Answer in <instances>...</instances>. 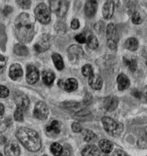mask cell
Segmentation results:
<instances>
[{"instance_id":"cell-1","label":"cell","mask_w":147,"mask_h":156,"mask_svg":"<svg viewBox=\"0 0 147 156\" xmlns=\"http://www.w3.org/2000/svg\"><path fill=\"white\" fill-rule=\"evenodd\" d=\"M35 19L27 13L18 15L14 21V33L16 37L22 43H29L36 34Z\"/></svg>"},{"instance_id":"cell-2","label":"cell","mask_w":147,"mask_h":156,"mask_svg":"<svg viewBox=\"0 0 147 156\" xmlns=\"http://www.w3.org/2000/svg\"><path fill=\"white\" fill-rule=\"evenodd\" d=\"M16 136L18 141L29 151L36 152L40 149L41 138L39 134L34 130L21 127L17 130Z\"/></svg>"},{"instance_id":"cell-3","label":"cell","mask_w":147,"mask_h":156,"mask_svg":"<svg viewBox=\"0 0 147 156\" xmlns=\"http://www.w3.org/2000/svg\"><path fill=\"white\" fill-rule=\"evenodd\" d=\"M101 121L106 132L112 136H118L123 130V124L117 123L109 117H103Z\"/></svg>"},{"instance_id":"cell-4","label":"cell","mask_w":147,"mask_h":156,"mask_svg":"<svg viewBox=\"0 0 147 156\" xmlns=\"http://www.w3.org/2000/svg\"><path fill=\"white\" fill-rule=\"evenodd\" d=\"M51 10L44 4H40L35 9L36 19L43 24H47L50 22Z\"/></svg>"},{"instance_id":"cell-5","label":"cell","mask_w":147,"mask_h":156,"mask_svg":"<svg viewBox=\"0 0 147 156\" xmlns=\"http://www.w3.org/2000/svg\"><path fill=\"white\" fill-rule=\"evenodd\" d=\"M50 10L58 17H63L68 9V4L64 0H50Z\"/></svg>"},{"instance_id":"cell-6","label":"cell","mask_w":147,"mask_h":156,"mask_svg":"<svg viewBox=\"0 0 147 156\" xmlns=\"http://www.w3.org/2000/svg\"><path fill=\"white\" fill-rule=\"evenodd\" d=\"M13 98L17 108L24 112L27 110L29 106L30 101L28 97L25 93L20 91L15 92L13 94Z\"/></svg>"},{"instance_id":"cell-7","label":"cell","mask_w":147,"mask_h":156,"mask_svg":"<svg viewBox=\"0 0 147 156\" xmlns=\"http://www.w3.org/2000/svg\"><path fill=\"white\" fill-rule=\"evenodd\" d=\"M116 33V28L114 23H109L106 28V38L107 46L111 49H115L117 47Z\"/></svg>"},{"instance_id":"cell-8","label":"cell","mask_w":147,"mask_h":156,"mask_svg":"<svg viewBox=\"0 0 147 156\" xmlns=\"http://www.w3.org/2000/svg\"><path fill=\"white\" fill-rule=\"evenodd\" d=\"M35 117L40 120L46 119L49 115V109L46 104L42 101L37 102L33 110Z\"/></svg>"},{"instance_id":"cell-9","label":"cell","mask_w":147,"mask_h":156,"mask_svg":"<svg viewBox=\"0 0 147 156\" xmlns=\"http://www.w3.org/2000/svg\"><path fill=\"white\" fill-rule=\"evenodd\" d=\"M40 77L39 71L35 66L28 65L27 68L26 80L29 84H34L37 83Z\"/></svg>"},{"instance_id":"cell-10","label":"cell","mask_w":147,"mask_h":156,"mask_svg":"<svg viewBox=\"0 0 147 156\" xmlns=\"http://www.w3.org/2000/svg\"><path fill=\"white\" fill-rule=\"evenodd\" d=\"M50 37L45 34L34 45V49L36 52L40 53L47 51L50 48Z\"/></svg>"},{"instance_id":"cell-11","label":"cell","mask_w":147,"mask_h":156,"mask_svg":"<svg viewBox=\"0 0 147 156\" xmlns=\"http://www.w3.org/2000/svg\"><path fill=\"white\" fill-rule=\"evenodd\" d=\"M119 101L117 97L109 96L107 97L104 101V106L106 110L108 112H112L117 108Z\"/></svg>"},{"instance_id":"cell-12","label":"cell","mask_w":147,"mask_h":156,"mask_svg":"<svg viewBox=\"0 0 147 156\" xmlns=\"http://www.w3.org/2000/svg\"><path fill=\"white\" fill-rule=\"evenodd\" d=\"M98 3V0H87L85 6V12L87 17L91 18L95 15Z\"/></svg>"},{"instance_id":"cell-13","label":"cell","mask_w":147,"mask_h":156,"mask_svg":"<svg viewBox=\"0 0 147 156\" xmlns=\"http://www.w3.org/2000/svg\"><path fill=\"white\" fill-rule=\"evenodd\" d=\"M23 70L21 66L18 64H14L10 67L9 76L12 80L16 81L22 77Z\"/></svg>"},{"instance_id":"cell-14","label":"cell","mask_w":147,"mask_h":156,"mask_svg":"<svg viewBox=\"0 0 147 156\" xmlns=\"http://www.w3.org/2000/svg\"><path fill=\"white\" fill-rule=\"evenodd\" d=\"M89 84L94 90H100L103 85V80L100 76L92 74L89 77Z\"/></svg>"},{"instance_id":"cell-15","label":"cell","mask_w":147,"mask_h":156,"mask_svg":"<svg viewBox=\"0 0 147 156\" xmlns=\"http://www.w3.org/2000/svg\"><path fill=\"white\" fill-rule=\"evenodd\" d=\"M69 57L73 61L79 59L83 55V49L79 46L74 45L70 46L68 49Z\"/></svg>"},{"instance_id":"cell-16","label":"cell","mask_w":147,"mask_h":156,"mask_svg":"<svg viewBox=\"0 0 147 156\" xmlns=\"http://www.w3.org/2000/svg\"><path fill=\"white\" fill-rule=\"evenodd\" d=\"M115 12V3L113 1H107L104 5L102 14L105 19H110L112 17Z\"/></svg>"},{"instance_id":"cell-17","label":"cell","mask_w":147,"mask_h":156,"mask_svg":"<svg viewBox=\"0 0 147 156\" xmlns=\"http://www.w3.org/2000/svg\"><path fill=\"white\" fill-rule=\"evenodd\" d=\"M4 153L6 156H18L20 154V149L17 144L11 142L5 147Z\"/></svg>"},{"instance_id":"cell-18","label":"cell","mask_w":147,"mask_h":156,"mask_svg":"<svg viewBox=\"0 0 147 156\" xmlns=\"http://www.w3.org/2000/svg\"><path fill=\"white\" fill-rule=\"evenodd\" d=\"M117 82L118 84V89L121 91L127 89L130 84L128 77L123 73L120 74L118 76Z\"/></svg>"},{"instance_id":"cell-19","label":"cell","mask_w":147,"mask_h":156,"mask_svg":"<svg viewBox=\"0 0 147 156\" xmlns=\"http://www.w3.org/2000/svg\"><path fill=\"white\" fill-rule=\"evenodd\" d=\"M54 73L50 70H46L43 73L42 80L43 82L47 86H51L55 81Z\"/></svg>"},{"instance_id":"cell-20","label":"cell","mask_w":147,"mask_h":156,"mask_svg":"<svg viewBox=\"0 0 147 156\" xmlns=\"http://www.w3.org/2000/svg\"><path fill=\"white\" fill-rule=\"evenodd\" d=\"M82 155L85 156H100V151L96 146L94 145H89L83 149Z\"/></svg>"},{"instance_id":"cell-21","label":"cell","mask_w":147,"mask_h":156,"mask_svg":"<svg viewBox=\"0 0 147 156\" xmlns=\"http://www.w3.org/2000/svg\"><path fill=\"white\" fill-rule=\"evenodd\" d=\"M99 147L101 151L108 154L112 151L113 149V145L110 141L106 139H103L99 142Z\"/></svg>"},{"instance_id":"cell-22","label":"cell","mask_w":147,"mask_h":156,"mask_svg":"<svg viewBox=\"0 0 147 156\" xmlns=\"http://www.w3.org/2000/svg\"><path fill=\"white\" fill-rule=\"evenodd\" d=\"M78 81L74 78H69L64 83V89L67 92L75 91L78 87Z\"/></svg>"},{"instance_id":"cell-23","label":"cell","mask_w":147,"mask_h":156,"mask_svg":"<svg viewBox=\"0 0 147 156\" xmlns=\"http://www.w3.org/2000/svg\"><path fill=\"white\" fill-rule=\"evenodd\" d=\"M14 53L19 56L27 55L29 53V51L26 46H25L23 43H18L16 44L13 48Z\"/></svg>"},{"instance_id":"cell-24","label":"cell","mask_w":147,"mask_h":156,"mask_svg":"<svg viewBox=\"0 0 147 156\" xmlns=\"http://www.w3.org/2000/svg\"><path fill=\"white\" fill-rule=\"evenodd\" d=\"M52 59L56 68L58 70H62L64 68V62L62 56L58 53H53Z\"/></svg>"},{"instance_id":"cell-25","label":"cell","mask_w":147,"mask_h":156,"mask_svg":"<svg viewBox=\"0 0 147 156\" xmlns=\"http://www.w3.org/2000/svg\"><path fill=\"white\" fill-rule=\"evenodd\" d=\"M125 46L129 51H136L138 46V42L136 38H130L125 42Z\"/></svg>"},{"instance_id":"cell-26","label":"cell","mask_w":147,"mask_h":156,"mask_svg":"<svg viewBox=\"0 0 147 156\" xmlns=\"http://www.w3.org/2000/svg\"><path fill=\"white\" fill-rule=\"evenodd\" d=\"M124 64L128 68L130 71L134 72L137 69V62L133 58H127L124 57L123 58Z\"/></svg>"},{"instance_id":"cell-27","label":"cell","mask_w":147,"mask_h":156,"mask_svg":"<svg viewBox=\"0 0 147 156\" xmlns=\"http://www.w3.org/2000/svg\"><path fill=\"white\" fill-rule=\"evenodd\" d=\"M46 130L48 133L54 132L55 134H59L60 132V129L59 127V124L58 121H53L50 125L48 126L46 128Z\"/></svg>"},{"instance_id":"cell-28","label":"cell","mask_w":147,"mask_h":156,"mask_svg":"<svg viewBox=\"0 0 147 156\" xmlns=\"http://www.w3.org/2000/svg\"><path fill=\"white\" fill-rule=\"evenodd\" d=\"M86 42H87V46L92 49H95L98 46V40L96 37L93 35H90L88 37Z\"/></svg>"},{"instance_id":"cell-29","label":"cell","mask_w":147,"mask_h":156,"mask_svg":"<svg viewBox=\"0 0 147 156\" xmlns=\"http://www.w3.org/2000/svg\"><path fill=\"white\" fill-rule=\"evenodd\" d=\"M51 151L55 156H60L62 154L63 147L58 143H54L51 145Z\"/></svg>"},{"instance_id":"cell-30","label":"cell","mask_w":147,"mask_h":156,"mask_svg":"<svg viewBox=\"0 0 147 156\" xmlns=\"http://www.w3.org/2000/svg\"><path fill=\"white\" fill-rule=\"evenodd\" d=\"M84 139L87 142H92L95 141L97 138L96 134L89 130H85L84 133Z\"/></svg>"},{"instance_id":"cell-31","label":"cell","mask_w":147,"mask_h":156,"mask_svg":"<svg viewBox=\"0 0 147 156\" xmlns=\"http://www.w3.org/2000/svg\"><path fill=\"white\" fill-rule=\"evenodd\" d=\"M82 73L86 77H89L90 76H92L94 73L92 65L90 64L85 65L82 68Z\"/></svg>"},{"instance_id":"cell-32","label":"cell","mask_w":147,"mask_h":156,"mask_svg":"<svg viewBox=\"0 0 147 156\" xmlns=\"http://www.w3.org/2000/svg\"><path fill=\"white\" fill-rule=\"evenodd\" d=\"M17 4L22 9H28L31 5V0H16Z\"/></svg>"},{"instance_id":"cell-33","label":"cell","mask_w":147,"mask_h":156,"mask_svg":"<svg viewBox=\"0 0 147 156\" xmlns=\"http://www.w3.org/2000/svg\"><path fill=\"white\" fill-rule=\"evenodd\" d=\"M23 113H24V111L23 110L20 109L18 108H16V109L14 112V117L16 121H18V122L23 121V120H24Z\"/></svg>"},{"instance_id":"cell-34","label":"cell","mask_w":147,"mask_h":156,"mask_svg":"<svg viewBox=\"0 0 147 156\" xmlns=\"http://www.w3.org/2000/svg\"><path fill=\"white\" fill-rule=\"evenodd\" d=\"M132 21L136 25H139L142 23L141 16L138 12H134L132 16Z\"/></svg>"},{"instance_id":"cell-35","label":"cell","mask_w":147,"mask_h":156,"mask_svg":"<svg viewBox=\"0 0 147 156\" xmlns=\"http://www.w3.org/2000/svg\"><path fill=\"white\" fill-rule=\"evenodd\" d=\"M71 128L73 131L75 133H80L82 130V128L81 125L77 122L73 123L71 125Z\"/></svg>"},{"instance_id":"cell-36","label":"cell","mask_w":147,"mask_h":156,"mask_svg":"<svg viewBox=\"0 0 147 156\" xmlns=\"http://www.w3.org/2000/svg\"><path fill=\"white\" fill-rule=\"evenodd\" d=\"M9 94V91L8 89L6 87L1 85V98H5L8 96Z\"/></svg>"},{"instance_id":"cell-37","label":"cell","mask_w":147,"mask_h":156,"mask_svg":"<svg viewBox=\"0 0 147 156\" xmlns=\"http://www.w3.org/2000/svg\"><path fill=\"white\" fill-rule=\"evenodd\" d=\"M75 40L79 44H85V42H86V40H87V39L86 38V37H85V36L83 34H77L75 37Z\"/></svg>"},{"instance_id":"cell-38","label":"cell","mask_w":147,"mask_h":156,"mask_svg":"<svg viewBox=\"0 0 147 156\" xmlns=\"http://www.w3.org/2000/svg\"><path fill=\"white\" fill-rule=\"evenodd\" d=\"M80 27V23L78 19H74L71 23V28L74 30H77Z\"/></svg>"},{"instance_id":"cell-39","label":"cell","mask_w":147,"mask_h":156,"mask_svg":"<svg viewBox=\"0 0 147 156\" xmlns=\"http://www.w3.org/2000/svg\"><path fill=\"white\" fill-rule=\"evenodd\" d=\"M13 11V9L11 6H6L4 8V9L3 10L4 16H8V14H10V13H12Z\"/></svg>"},{"instance_id":"cell-40","label":"cell","mask_w":147,"mask_h":156,"mask_svg":"<svg viewBox=\"0 0 147 156\" xmlns=\"http://www.w3.org/2000/svg\"><path fill=\"white\" fill-rule=\"evenodd\" d=\"M113 155L115 156H125L126 154L123 151H116L114 152Z\"/></svg>"},{"instance_id":"cell-41","label":"cell","mask_w":147,"mask_h":156,"mask_svg":"<svg viewBox=\"0 0 147 156\" xmlns=\"http://www.w3.org/2000/svg\"><path fill=\"white\" fill-rule=\"evenodd\" d=\"M6 58L2 55H1V68H2V67L4 66L6 63Z\"/></svg>"},{"instance_id":"cell-42","label":"cell","mask_w":147,"mask_h":156,"mask_svg":"<svg viewBox=\"0 0 147 156\" xmlns=\"http://www.w3.org/2000/svg\"><path fill=\"white\" fill-rule=\"evenodd\" d=\"M133 95L135 97L140 98V97H141V93L139 92V91L136 90H134V91L133 92Z\"/></svg>"},{"instance_id":"cell-43","label":"cell","mask_w":147,"mask_h":156,"mask_svg":"<svg viewBox=\"0 0 147 156\" xmlns=\"http://www.w3.org/2000/svg\"><path fill=\"white\" fill-rule=\"evenodd\" d=\"M0 108H1V115L2 116L4 112V107L2 104H1V105H0Z\"/></svg>"},{"instance_id":"cell-44","label":"cell","mask_w":147,"mask_h":156,"mask_svg":"<svg viewBox=\"0 0 147 156\" xmlns=\"http://www.w3.org/2000/svg\"></svg>"}]
</instances>
